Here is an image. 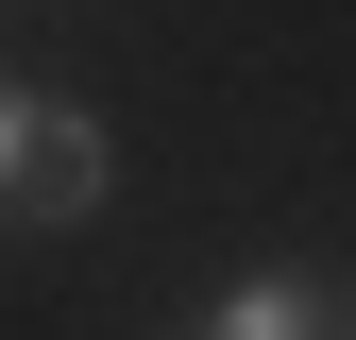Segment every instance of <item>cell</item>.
Here are the masks:
<instances>
[{"label": "cell", "mask_w": 356, "mask_h": 340, "mask_svg": "<svg viewBox=\"0 0 356 340\" xmlns=\"http://www.w3.org/2000/svg\"><path fill=\"white\" fill-rule=\"evenodd\" d=\"M102 187H119V153H102V119H85V102H51V119H34V187H17V222H85Z\"/></svg>", "instance_id": "obj_1"}, {"label": "cell", "mask_w": 356, "mask_h": 340, "mask_svg": "<svg viewBox=\"0 0 356 340\" xmlns=\"http://www.w3.org/2000/svg\"><path fill=\"white\" fill-rule=\"evenodd\" d=\"M204 340H339V289H323V272H238Z\"/></svg>", "instance_id": "obj_2"}, {"label": "cell", "mask_w": 356, "mask_h": 340, "mask_svg": "<svg viewBox=\"0 0 356 340\" xmlns=\"http://www.w3.org/2000/svg\"><path fill=\"white\" fill-rule=\"evenodd\" d=\"M34 119H51V85H0V222H17V187H34Z\"/></svg>", "instance_id": "obj_3"}, {"label": "cell", "mask_w": 356, "mask_h": 340, "mask_svg": "<svg viewBox=\"0 0 356 340\" xmlns=\"http://www.w3.org/2000/svg\"><path fill=\"white\" fill-rule=\"evenodd\" d=\"M339 340H356V323H339Z\"/></svg>", "instance_id": "obj_4"}]
</instances>
